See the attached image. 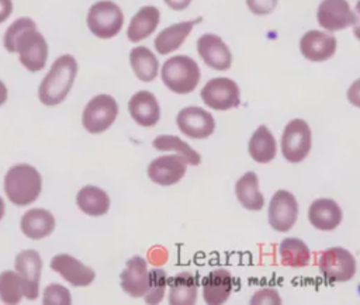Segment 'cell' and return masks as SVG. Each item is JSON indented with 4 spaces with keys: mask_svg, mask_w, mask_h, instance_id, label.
Segmentation results:
<instances>
[{
    "mask_svg": "<svg viewBox=\"0 0 360 305\" xmlns=\"http://www.w3.org/2000/svg\"><path fill=\"white\" fill-rule=\"evenodd\" d=\"M20 228L27 238L39 240L53 232L55 218L49 211L44 208H31L22 215Z\"/></svg>",
    "mask_w": 360,
    "mask_h": 305,
    "instance_id": "cell-22",
    "label": "cell"
},
{
    "mask_svg": "<svg viewBox=\"0 0 360 305\" xmlns=\"http://www.w3.org/2000/svg\"><path fill=\"white\" fill-rule=\"evenodd\" d=\"M277 1L278 0H246V6L256 15H267L276 8Z\"/></svg>",
    "mask_w": 360,
    "mask_h": 305,
    "instance_id": "cell-36",
    "label": "cell"
},
{
    "mask_svg": "<svg viewBox=\"0 0 360 305\" xmlns=\"http://www.w3.org/2000/svg\"><path fill=\"white\" fill-rule=\"evenodd\" d=\"M162 82L176 94L191 93L200 82V67L194 59L187 55L169 58L162 66Z\"/></svg>",
    "mask_w": 360,
    "mask_h": 305,
    "instance_id": "cell-4",
    "label": "cell"
},
{
    "mask_svg": "<svg viewBox=\"0 0 360 305\" xmlns=\"http://www.w3.org/2000/svg\"><path fill=\"white\" fill-rule=\"evenodd\" d=\"M202 297L208 305H221L226 302L232 291V275L225 268H217L210 271L201 281Z\"/></svg>",
    "mask_w": 360,
    "mask_h": 305,
    "instance_id": "cell-20",
    "label": "cell"
},
{
    "mask_svg": "<svg viewBox=\"0 0 360 305\" xmlns=\"http://www.w3.org/2000/svg\"><path fill=\"white\" fill-rule=\"evenodd\" d=\"M129 63L135 76L142 82H152L158 76L159 62L155 53L146 46H135L129 52Z\"/></svg>",
    "mask_w": 360,
    "mask_h": 305,
    "instance_id": "cell-28",
    "label": "cell"
},
{
    "mask_svg": "<svg viewBox=\"0 0 360 305\" xmlns=\"http://www.w3.org/2000/svg\"><path fill=\"white\" fill-rule=\"evenodd\" d=\"M121 288L132 298L143 297L149 287V270L146 260L141 256H132L121 273Z\"/></svg>",
    "mask_w": 360,
    "mask_h": 305,
    "instance_id": "cell-18",
    "label": "cell"
},
{
    "mask_svg": "<svg viewBox=\"0 0 360 305\" xmlns=\"http://www.w3.org/2000/svg\"><path fill=\"white\" fill-rule=\"evenodd\" d=\"M200 96L205 105L217 111L231 110L238 107L240 103L239 86L228 77H214L208 80Z\"/></svg>",
    "mask_w": 360,
    "mask_h": 305,
    "instance_id": "cell-9",
    "label": "cell"
},
{
    "mask_svg": "<svg viewBox=\"0 0 360 305\" xmlns=\"http://www.w3.org/2000/svg\"><path fill=\"white\" fill-rule=\"evenodd\" d=\"M128 111L132 119L141 126H153L160 118V107L153 93L141 90L128 101Z\"/></svg>",
    "mask_w": 360,
    "mask_h": 305,
    "instance_id": "cell-19",
    "label": "cell"
},
{
    "mask_svg": "<svg viewBox=\"0 0 360 305\" xmlns=\"http://www.w3.org/2000/svg\"><path fill=\"white\" fill-rule=\"evenodd\" d=\"M42 188L39 171L27 163L11 166L4 176V193L17 207H25L34 202Z\"/></svg>",
    "mask_w": 360,
    "mask_h": 305,
    "instance_id": "cell-3",
    "label": "cell"
},
{
    "mask_svg": "<svg viewBox=\"0 0 360 305\" xmlns=\"http://www.w3.org/2000/svg\"><path fill=\"white\" fill-rule=\"evenodd\" d=\"M319 271L328 283L349 281L356 274V259L343 247L326 249L318 260Z\"/></svg>",
    "mask_w": 360,
    "mask_h": 305,
    "instance_id": "cell-7",
    "label": "cell"
},
{
    "mask_svg": "<svg viewBox=\"0 0 360 305\" xmlns=\"http://www.w3.org/2000/svg\"><path fill=\"white\" fill-rule=\"evenodd\" d=\"M44 305H70L72 298L68 288L60 284H49L44 291Z\"/></svg>",
    "mask_w": 360,
    "mask_h": 305,
    "instance_id": "cell-34",
    "label": "cell"
},
{
    "mask_svg": "<svg viewBox=\"0 0 360 305\" xmlns=\"http://www.w3.org/2000/svg\"><path fill=\"white\" fill-rule=\"evenodd\" d=\"M308 219L319 231H333L342 221V209L336 201L319 198L309 205Z\"/></svg>",
    "mask_w": 360,
    "mask_h": 305,
    "instance_id": "cell-21",
    "label": "cell"
},
{
    "mask_svg": "<svg viewBox=\"0 0 360 305\" xmlns=\"http://www.w3.org/2000/svg\"><path fill=\"white\" fill-rule=\"evenodd\" d=\"M167 287V275L162 268H152L149 271V287L145 292V302L155 305L163 299Z\"/></svg>",
    "mask_w": 360,
    "mask_h": 305,
    "instance_id": "cell-33",
    "label": "cell"
},
{
    "mask_svg": "<svg viewBox=\"0 0 360 305\" xmlns=\"http://www.w3.org/2000/svg\"><path fill=\"white\" fill-rule=\"evenodd\" d=\"M153 148L158 150H173L176 155H180L186 159L188 164L197 166L201 162V156L184 141L176 135H159L152 142Z\"/></svg>",
    "mask_w": 360,
    "mask_h": 305,
    "instance_id": "cell-31",
    "label": "cell"
},
{
    "mask_svg": "<svg viewBox=\"0 0 360 305\" xmlns=\"http://www.w3.org/2000/svg\"><path fill=\"white\" fill-rule=\"evenodd\" d=\"M311 150V129L309 125L301 119H291L281 135V153L290 163L302 162Z\"/></svg>",
    "mask_w": 360,
    "mask_h": 305,
    "instance_id": "cell-8",
    "label": "cell"
},
{
    "mask_svg": "<svg viewBox=\"0 0 360 305\" xmlns=\"http://www.w3.org/2000/svg\"><path fill=\"white\" fill-rule=\"evenodd\" d=\"M3 45L7 52L17 53L20 63L31 73L42 70L46 65L48 42L30 17H20L8 25Z\"/></svg>",
    "mask_w": 360,
    "mask_h": 305,
    "instance_id": "cell-1",
    "label": "cell"
},
{
    "mask_svg": "<svg viewBox=\"0 0 360 305\" xmlns=\"http://www.w3.org/2000/svg\"><path fill=\"white\" fill-rule=\"evenodd\" d=\"M163 1H165L170 8L177 10V11L187 8V7L190 6V3H191V0H163Z\"/></svg>",
    "mask_w": 360,
    "mask_h": 305,
    "instance_id": "cell-38",
    "label": "cell"
},
{
    "mask_svg": "<svg viewBox=\"0 0 360 305\" xmlns=\"http://www.w3.org/2000/svg\"><path fill=\"white\" fill-rule=\"evenodd\" d=\"M187 162L180 155H165L153 159L148 166L149 179L159 186H173L186 174Z\"/></svg>",
    "mask_w": 360,
    "mask_h": 305,
    "instance_id": "cell-14",
    "label": "cell"
},
{
    "mask_svg": "<svg viewBox=\"0 0 360 305\" xmlns=\"http://www.w3.org/2000/svg\"><path fill=\"white\" fill-rule=\"evenodd\" d=\"M197 52L207 66L215 70H228L232 63V53L221 37L207 32L197 41Z\"/></svg>",
    "mask_w": 360,
    "mask_h": 305,
    "instance_id": "cell-15",
    "label": "cell"
},
{
    "mask_svg": "<svg viewBox=\"0 0 360 305\" xmlns=\"http://www.w3.org/2000/svg\"><path fill=\"white\" fill-rule=\"evenodd\" d=\"M235 194L243 208L260 211L264 205V197L259 191V179L255 171L245 173L235 186Z\"/></svg>",
    "mask_w": 360,
    "mask_h": 305,
    "instance_id": "cell-26",
    "label": "cell"
},
{
    "mask_svg": "<svg viewBox=\"0 0 360 305\" xmlns=\"http://www.w3.org/2000/svg\"><path fill=\"white\" fill-rule=\"evenodd\" d=\"M198 21H200V18L195 21H181V22H176V24L169 25L165 30H162L153 41V45H155V49L158 51V53L167 55V53L179 49L181 46V44L186 41V38L188 37V34L191 32L194 24Z\"/></svg>",
    "mask_w": 360,
    "mask_h": 305,
    "instance_id": "cell-24",
    "label": "cell"
},
{
    "mask_svg": "<svg viewBox=\"0 0 360 305\" xmlns=\"http://www.w3.org/2000/svg\"><path fill=\"white\" fill-rule=\"evenodd\" d=\"M336 38L323 31H307L300 39V51L302 56L311 62H323L336 52Z\"/></svg>",
    "mask_w": 360,
    "mask_h": 305,
    "instance_id": "cell-16",
    "label": "cell"
},
{
    "mask_svg": "<svg viewBox=\"0 0 360 305\" xmlns=\"http://www.w3.org/2000/svg\"><path fill=\"white\" fill-rule=\"evenodd\" d=\"M76 74L77 62L72 55L65 53L56 58L38 87L39 101L48 107L62 103L69 94Z\"/></svg>",
    "mask_w": 360,
    "mask_h": 305,
    "instance_id": "cell-2",
    "label": "cell"
},
{
    "mask_svg": "<svg viewBox=\"0 0 360 305\" xmlns=\"http://www.w3.org/2000/svg\"><path fill=\"white\" fill-rule=\"evenodd\" d=\"M7 97H8V90L6 84L0 80V105H3L7 101Z\"/></svg>",
    "mask_w": 360,
    "mask_h": 305,
    "instance_id": "cell-39",
    "label": "cell"
},
{
    "mask_svg": "<svg viewBox=\"0 0 360 305\" xmlns=\"http://www.w3.org/2000/svg\"><path fill=\"white\" fill-rule=\"evenodd\" d=\"M249 155L257 163H269L276 156V139L266 125H260L250 136Z\"/></svg>",
    "mask_w": 360,
    "mask_h": 305,
    "instance_id": "cell-29",
    "label": "cell"
},
{
    "mask_svg": "<svg viewBox=\"0 0 360 305\" xmlns=\"http://www.w3.org/2000/svg\"><path fill=\"white\" fill-rule=\"evenodd\" d=\"M118 115V104L112 96L98 94L84 107L82 124L90 134H100L108 129Z\"/></svg>",
    "mask_w": 360,
    "mask_h": 305,
    "instance_id": "cell-6",
    "label": "cell"
},
{
    "mask_svg": "<svg viewBox=\"0 0 360 305\" xmlns=\"http://www.w3.org/2000/svg\"><path fill=\"white\" fill-rule=\"evenodd\" d=\"M169 304L170 305H193L197 298V277L190 273H179L167 278Z\"/></svg>",
    "mask_w": 360,
    "mask_h": 305,
    "instance_id": "cell-23",
    "label": "cell"
},
{
    "mask_svg": "<svg viewBox=\"0 0 360 305\" xmlns=\"http://www.w3.org/2000/svg\"><path fill=\"white\" fill-rule=\"evenodd\" d=\"M4 211H6V207H4V201H3V198L0 197V219L3 218V215H4Z\"/></svg>",
    "mask_w": 360,
    "mask_h": 305,
    "instance_id": "cell-40",
    "label": "cell"
},
{
    "mask_svg": "<svg viewBox=\"0 0 360 305\" xmlns=\"http://www.w3.org/2000/svg\"><path fill=\"white\" fill-rule=\"evenodd\" d=\"M87 27L93 35L101 39L115 37L124 25V14L114 1L101 0L94 3L86 17Z\"/></svg>",
    "mask_w": 360,
    "mask_h": 305,
    "instance_id": "cell-5",
    "label": "cell"
},
{
    "mask_svg": "<svg viewBox=\"0 0 360 305\" xmlns=\"http://www.w3.org/2000/svg\"><path fill=\"white\" fill-rule=\"evenodd\" d=\"M250 304L252 305H280L281 299H280V295L276 290L264 288L262 291H257L252 297Z\"/></svg>",
    "mask_w": 360,
    "mask_h": 305,
    "instance_id": "cell-35",
    "label": "cell"
},
{
    "mask_svg": "<svg viewBox=\"0 0 360 305\" xmlns=\"http://www.w3.org/2000/svg\"><path fill=\"white\" fill-rule=\"evenodd\" d=\"M281 263L290 267H304L309 263L311 252L308 246L297 238H285L278 245Z\"/></svg>",
    "mask_w": 360,
    "mask_h": 305,
    "instance_id": "cell-30",
    "label": "cell"
},
{
    "mask_svg": "<svg viewBox=\"0 0 360 305\" xmlns=\"http://www.w3.org/2000/svg\"><path fill=\"white\" fill-rule=\"evenodd\" d=\"M13 13V0H0V24L4 22Z\"/></svg>",
    "mask_w": 360,
    "mask_h": 305,
    "instance_id": "cell-37",
    "label": "cell"
},
{
    "mask_svg": "<svg viewBox=\"0 0 360 305\" xmlns=\"http://www.w3.org/2000/svg\"><path fill=\"white\" fill-rule=\"evenodd\" d=\"M318 22L326 31H340L357 22L347 0H322L316 11Z\"/></svg>",
    "mask_w": 360,
    "mask_h": 305,
    "instance_id": "cell-12",
    "label": "cell"
},
{
    "mask_svg": "<svg viewBox=\"0 0 360 305\" xmlns=\"http://www.w3.org/2000/svg\"><path fill=\"white\" fill-rule=\"evenodd\" d=\"M14 267L24 283V297L30 301L37 299L42 270V259L39 253L34 249L21 250L14 259Z\"/></svg>",
    "mask_w": 360,
    "mask_h": 305,
    "instance_id": "cell-11",
    "label": "cell"
},
{
    "mask_svg": "<svg viewBox=\"0 0 360 305\" xmlns=\"http://www.w3.org/2000/svg\"><path fill=\"white\" fill-rule=\"evenodd\" d=\"M267 216L269 223L274 231H290L298 216V204L295 197L287 190L276 191L270 200Z\"/></svg>",
    "mask_w": 360,
    "mask_h": 305,
    "instance_id": "cell-10",
    "label": "cell"
},
{
    "mask_svg": "<svg viewBox=\"0 0 360 305\" xmlns=\"http://www.w3.org/2000/svg\"><path fill=\"white\" fill-rule=\"evenodd\" d=\"M24 297V283L21 277L11 270H6L0 274V299L4 304L14 305Z\"/></svg>",
    "mask_w": 360,
    "mask_h": 305,
    "instance_id": "cell-32",
    "label": "cell"
},
{
    "mask_svg": "<svg viewBox=\"0 0 360 305\" xmlns=\"http://www.w3.org/2000/svg\"><path fill=\"white\" fill-rule=\"evenodd\" d=\"M49 266L53 271L59 273L68 283H70L75 287H86L91 284L96 277L93 268L87 267L76 257L66 253L53 256Z\"/></svg>",
    "mask_w": 360,
    "mask_h": 305,
    "instance_id": "cell-17",
    "label": "cell"
},
{
    "mask_svg": "<svg viewBox=\"0 0 360 305\" xmlns=\"http://www.w3.org/2000/svg\"><path fill=\"white\" fill-rule=\"evenodd\" d=\"M176 122L179 129L193 139H204L215 129V121L211 112L195 105L180 110Z\"/></svg>",
    "mask_w": 360,
    "mask_h": 305,
    "instance_id": "cell-13",
    "label": "cell"
},
{
    "mask_svg": "<svg viewBox=\"0 0 360 305\" xmlns=\"http://www.w3.org/2000/svg\"><path fill=\"white\" fill-rule=\"evenodd\" d=\"M76 204L84 214L101 216L110 209V197L96 186H84L76 195Z\"/></svg>",
    "mask_w": 360,
    "mask_h": 305,
    "instance_id": "cell-27",
    "label": "cell"
},
{
    "mask_svg": "<svg viewBox=\"0 0 360 305\" xmlns=\"http://www.w3.org/2000/svg\"><path fill=\"white\" fill-rule=\"evenodd\" d=\"M160 21V13L155 6H143L141 7L135 15L132 17L128 30L127 37L131 42H139L145 38H148L158 27Z\"/></svg>",
    "mask_w": 360,
    "mask_h": 305,
    "instance_id": "cell-25",
    "label": "cell"
}]
</instances>
